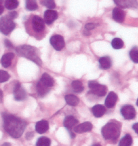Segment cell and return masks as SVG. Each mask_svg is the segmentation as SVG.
Masks as SVG:
<instances>
[{
    "instance_id": "obj_1",
    "label": "cell",
    "mask_w": 138,
    "mask_h": 146,
    "mask_svg": "<svg viewBox=\"0 0 138 146\" xmlns=\"http://www.w3.org/2000/svg\"><path fill=\"white\" fill-rule=\"evenodd\" d=\"M3 127L5 131L13 138L17 139L22 135L27 126L25 120L14 115L3 113Z\"/></svg>"
},
{
    "instance_id": "obj_2",
    "label": "cell",
    "mask_w": 138,
    "mask_h": 146,
    "mask_svg": "<svg viewBox=\"0 0 138 146\" xmlns=\"http://www.w3.org/2000/svg\"><path fill=\"white\" fill-rule=\"evenodd\" d=\"M121 125L117 121H111L107 123L101 129V134L106 140L116 141L120 136Z\"/></svg>"
},
{
    "instance_id": "obj_3",
    "label": "cell",
    "mask_w": 138,
    "mask_h": 146,
    "mask_svg": "<svg viewBox=\"0 0 138 146\" xmlns=\"http://www.w3.org/2000/svg\"><path fill=\"white\" fill-rule=\"evenodd\" d=\"M16 52L19 56L31 60L38 65H41L42 62L38 54V50L36 48L28 45H23L17 47Z\"/></svg>"
},
{
    "instance_id": "obj_4",
    "label": "cell",
    "mask_w": 138,
    "mask_h": 146,
    "mask_svg": "<svg viewBox=\"0 0 138 146\" xmlns=\"http://www.w3.org/2000/svg\"><path fill=\"white\" fill-rule=\"evenodd\" d=\"M16 25L13 20L7 15L0 18V32L5 35H8L15 29Z\"/></svg>"
},
{
    "instance_id": "obj_5",
    "label": "cell",
    "mask_w": 138,
    "mask_h": 146,
    "mask_svg": "<svg viewBox=\"0 0 138 146\" xmlns=\"http://www.w3.org/2000/svg\"><path fill=\"white\" fill-rule=\"evenodd\" d=\"M88 86L91 92L100 97L105 96L107 92V88L105 85L100 84L94 80L88 82Z\"/></svg>"
},
{
    "instance_id": "obj_6",
    "label": "cell",
    "mask_w": 138,
    "mask_h": 146,
    "mask_svg": "<svg viewBox=\"0 0 138 146\" xmlns=\"http://www.w3.org/2000/svg\"><path fill=\"white\" fill-rule=\"evenodd\" d=\"M120 112L123 118L126 120H132L136 116V111L133 106L125 105L121 107Z\"/></svg>"
},
{
    "instance_id": "obj_7",
    "label": "cell",
    "mask_w": 138,
    "mask_h": 146,
    "mask_svg": "<svg viewBox=\"0 0 138 146\" xmlns=\"http://www.w3.org/2000/svg\"><path fill=\"white\" fill-rule=\"evenodd\" d=\"M50 43L55 50L58 51H61L64 48L65 45L64 37L59 35L53 36L50 38Z\"/></svg>"
},
{
    "instance_id": "obj_8",
    "label": "cell",
    "mask_w": 138,
    "mask_h": 146,
    "mask_svg": "<svg viewBox=\"0 0 138 146\" xmlns=\"http://www.w3.org/2000/svg\"><path fill=\"white\" fill-rule=\"evenodd\" d=\"M78 122H79L78 120L73 115H68L64 119V126L69 131V134L72 138H74L75 135L72 131H71L72 128L75 126H76V125L78 123Z\"/></svg>"
},
{
    "instance_id": "obj_9",
    "label": "cell",
    "mask_w": 138,
    "mask_h": 146,
    "mask_svg": "<svg viewBox=\"0 0 138 146\" xmlns=\"http://www.w3.org/2000/svg\"><path fill=\"white\" fill-rule=\"evenodd\" d=\"M13 95L16 101H23L26 99V92L19 82H17L15 84L13 90Z\"/></svg>"
},
{
    "instance_id": "obj_10",
    "label": "cell",
    "mask_w": 138,
    "mask_h": 146,
    "mask_svg": "<svg viewBox=\"0 0 138 146\" xmlns=\"http://www.w3.org/2000/svg\"><path fill=\"white\" fill-rule=\"evenodd\" d=\"M32 27L36 33H41L45 28L44 21L39 16H34L32 19Z\"/></svg>"
},
{
    "instance_id": "obj_11",
    "label": "cell",
    "mask_w": 138,
    "mask_h": 146,
    "mask_svg": "<svg viewBox=\"0 0 138 146\" xmlns=\"http://www.w3.org/2000/svg\"><path fill=\"white\" fill-rule=\"evenodd\" d=\"M58 17L57 11L53 10H47L44 14V22L48 25H52Z\"/></svg>"
},
{
    "instance_id": "obj_12",
    "label": "cell",
    "mask_w": 138,
    "mask_h": 146,
    "mask_svg": "<svg viewBox=\"0 0 138 146\" xmlns=\"http://www.w3.org/2000/svg\"><path fill=\"white\" fill-rule=\"evenodd\" d=\"M118 100V96L114 92H111L109 93L108 96L105 99V104L106 107L108 108H113Z\"/></svg>"
},
{
    "instance_id": "obj_13",
    "label": "cell",
    "mask_w": 138,
    "mask_h": 146,
    "mask_svg": "<svg viewBox=\"0 0 138 146\" xmlns=\"http://www.w3.org/2000/svg\"><path fill=\"white\" fill-rule=\"evenodd\" d=\"M93 128L92 124L89 122H84L74 128V131L75 133L82 134L85 132L90 131Z\"/></svg>"
},
{
    "instance_id": "obj_14",
    "label": "cell",
    "mask_w": 138,
    "mask_h": 146,
    "mask_svg": "<svg viewBox=\"0 0 138 146\" xmlns=\"http://www.w3.org/2000/svg\"><path fill=\"white\" fill-rule=\"evenodd\" d=\"M112 16L113 20L117 22L123 23L125 21L126 14L122 9L120 8H115L113 10Z\"/></svg>"
},
{
    "instance_id": "obj_15",
    "label": "cell",
    "mask_w": 138,
    "mask_h": 146,
    "mask_svg": "<svg viewBox=\"0 0 138 146\" xmlns=\"http://www.w3.org/2000/svg\"><path fill=\"white\" fill-rule=\"evenodd\" d=\"M114 3L121 8H135L138 5L137 1H125V0H116L114 1Z\"/></svg>"
},
{
    "instance_id": "obj_16",
    "label": "cell",
    "mask_w": 138,
    "mask_h": 146,
    "mask_svg": "<svg viewBox=\"0 0 138 146\" xmlns=\"http://www.w3.org/2000/svg\"><path fill=\"white\" fill-rule=\"evenodd\" d=\"M49 123L46 120H41L38 121L35 125V130L40 134H44L49 129Z\"/></svg>"
},
{
    "instance_id": "obj_17",
    "label": "cell",
    "mask_w": 138,
    "mask_h": 146,
    "mask_svg": "<svg viewBox=\"0 0 138 146\" xmlns=\"http://www.w3.org/2000/svg\"><path fill=\"white\" fill-rule=\"evenodd\" d=\"M36 91L38 96L40 97H44L50 91V88L46 86L40 80L36 85Z\"/></svg>"
},
{
    "instance_id": "obj_18",
    "label": "cell",
    "mask_w": 138,
    "mask_h": 146,
    "mask_svg": "<svg viewBox=\"0 0 138 146\" xmlns=\"http://www.w3.org/2000/svg\"><path fill=\"white\" fill-rule=\"evenodd\" d=\"M14 54L12 52L7 53L3 55L1 58V64L2 66L5 68L9 67L11 64L12 60L14 58Z\"/></svg>"
},
{
    "instance_id": "obj_19",
    "label": "cell",
    "mask_w": 138,
    "mask_h": 146,
    "mask_svg": "<svg viewBox=\"0 0 138 146\" xmlns=\"http://www.w3.org/2000/svg\"><path fill=\"white\" fill-rule=\"evenodd\" d=\"M100 68L103 70H108L112 66V62L109 56H104L99 59Z\"/></svg>"
},
{
    "instance_id": "obj_20",
    "label": "cell",
    "mask_w": 138,
    "mask_h": 146,
    "mask_svg": "<svg viewBox=\"0 0 138 146\" xmlns=\"http://www.w3.org/2000/svg\"><path fill=\"white\" fill-rule=\"evenodd\" d=\"M106 111V108L101 105H96L92 107V112L93 115L96 117H102Z\"/></svg>"
},
{
    "instance_id": "obj_21",
    "label": "cell",
    "mask_w": 138,
    "mask_h": 146,
    "mask_svg": "<svg viewBox=\"0 0 138 146\" xmlns=\"http://www.w3.org/2000/svg\"><path fill=\"white\" fill-rule=\"evenodd\" d=\"M40 81L48 88H52L54 84V80L48 73H44L42 75Z\"/></svg>"
},
{
    "instance_id": "obj_22",
    "label": "cell",
    "mask_w": 138,
    "mask_h": 146,
    "mask_svg": "<svg viewBox=\"0 0 138 146\" xmlns=\"http://www.w3.org/2000/svg\"><path fill=\"white\" fill-rule=\"evenodd\" d=\"M65 100L67 104L71 106H76L80 102L79 98L73 94H68L65 96Z\"/></svg>"
},
{
    "instance_id": "obj_23",
    "label": "cell",
    "mask_w": 138,
    "mask_h": 146,
    "mask_svg": "<svg viewBox=\"0 0 138 146\" xmlns=\"http://www.w3.org/2000/svg\"><path fill=\"white\" fill-rule=\"evenodd\" d=\"M71 86L74 92L81 93L84 90V87L82 82L80 80H76L72 82Z\"/></svg>"
},
{
    "instance_id": "obj_24",
    "label": "cell",
    "mask_w": 138,
    "mask_h": 146,
    "mask_svg": "<svg viewBox=\"0 0 138 146\" xmlns=\"http://www.w3.org/2000/svg\"><path fill=\"white\" fill-rule=\"evenodd\" d=\"M133 143L132 136L129 134H126L119 141V146H131Z\"/></svg>"
},
{
    "instance_id": "obj_25",
    "label": "cell",
    "mask_w": 138,
    "mask_h": 146,
    "mask_svg": "<svg viewBox=\"0 0 138 146\" xmlns=\"http://www.w3.org/2000/svg\"><path fill=\"white\" fill-rule=\"evenodd\" d=\"M19 5V2L17 0H7L5 3V8L8 10H13L16 9Z\"/></svg>"
},
{
    "instance_id": "obj_26",
    "label": "cell",
    "mask_w": 138,
    "mask_h": 146,
    "mask_svg": "<svg viewBox=\"0 0 138 146\" xmlns=\"http://www.w3.org/2000/svg\"><path fill=\"white\" fill-rule=\"evenodd\" d=\"M25 9L28 11H34L38 9V5L35 0H27L25 1Z\"/></svg>"
},
{
    "instance_id": "obj_27",
    "label": "cell",
    "mask_w": 138,
    "mask_h": 146,
    "mask_svg": "<svg viewBox=\"0 0 138 146\" xmlns=\"http://www.w3.org/2000/svg\"><path fill=\"white\" fill-rule=\"evenodd\" d=\"M51 140L46 136L40 137L38 140L36 146H50Z\"/></svg>"
},
{
    "instance_id": "obj_28",
    "label": "cell",
    "mask_w": 138,
    "mask_h": 146,
    "mask_svg": "<svg viewBox=\"0 0 138 146\" xmlns=\"http://www.w3.org/2000/svg\"><path fill=\"white\" fill-rule=\"evenodd\" d=\"M111 44H112L113 48L114 49H117V50L123 48V45H124L123 40L119 38H114L112 41Z\"/></svg>"
},
{
    "instance_id": "obj_29",
    "label": "cell",
    "mask_w": 138,
    "mask_h": 146,
    "mask_svg": "<svg viewBox=\"0 0 138 146\" xmlns=\"http://www.w3.org/2000/svg\"><path fill=\"white\" fill-rule=\"evenodd\" d=\"M129 56L134 63H138V48L137 47H134L130 51Z\"/></svg>"
},
{
    "instance_id": "obj_30",
    "label": "cell",
    "mask_w": 138,
    "mask_h": 146,
    "mask_svg": "<svg viewBox=\"0 0 138 146\" xmlns=\"http://www.w3.org/2000/svg\"><path fill=\"white\" fill-rule=\"evenodd\" d=\"M41 3L43 5L49 8L50 10L54 9L56 7L55 2L53 0H43L41 1Z\"/></svg>"
},
{
    "instance_id": "obj_31",
    "label": "cell",
    "mask_w": 138,
    "mask_h": 146,
    "mask_svg": "<svg viewBox=\"0 0 138 146\" xmlns=\"http://www.w3.org/2000/svg\"><path fill=\"white\" fill-rule=\"evenodd\" d=\"M10 78V75L7 71L0 70V83L7 82Z\"/></svg>"
},
{
    "instance_id": "obj_32",
    "label": "cell",
    "mask_w": 138,
    "mask_h": 146,
    "mask_svg": "<svg viewBox=\"0 0 138 146\" xmlns=\"http://www.w3.org/2000/svg\"><path fill=\"white\" fill-rule=\"evenodd\" d=\"M7 16L10 18L11 20H14L17 17L18 14L17 13L16 11H13V12H10L9 13H8L7 14Z\"/></svg>"
},
{
    "instance_id": "obj_33",
    "label": "cell",
    "mask_w": 138,
    "mask_h": 146,
    "mask_svg": "<svg viewBox=\"0 0 138 146\" xmlns=\"http://www.w3.org/2000/svg\"><path fill=\"white\" fill-rule=\"evenodd\" d=\"M95 25L94 23H89L85 25V29L88 31L93 29L95 28Z\"/></svg>"
},
{
    "instance_id": "obj_34",
    "label": "cell",
    "mask_w": 138,
    "mask_h": 146,
    "mask_svg": "<svg viewBox=\"0 0 138 146\" xmlns=\"http://www.w3.org/2000/svg\"><path fill=\"white\" fill-rule=\"evenodd\" d=\"M5 46L8 49L13 48V45L11 43V42L8 39H5Z\"/></svg>"
},
{
    "instance_id": "obj_35",
    "label": "cell",
    "mask_w": 138,
    "mask_h": 146,
    "mask_svg": "<svg viewBox=\"0 0 138 146\" xmlns=\"http://www.w3.org/2000/svg\"><path fill=\"white\" fill-rule=\"evenodd\" d=\"M34 135V134L33 132H28L25 134V139L28 140H30L33 138Z\"/></svg>"
},
{
    "instance_id": "obj_36",
    "label": "cell",
    "mask_w": 138,
    "mask_h": 146,
    "mask_svg": "<svg viewBox=\"0 0 138 146\" xmlns=\"http://www.w3.org/2000/svg\"><path fill=\"white\" fill-rule=\"evenodd\" d=\"M132 128H133V130L135 131V133L138 134V123H134L132 126Z\"/></svg>"
},
{
    "instance_id": "obj_37",
    "label": "cell",
    "mask_w": 138,
    "mask_h": 146,
    "mask_svg": "<svg viewBox=\"0 0 138 146\" xmlns=\"http://www.w3.org/2000/svg\"><path fill=\"white\" fill-rule=\"evenodd\" d=\"M3 93L2 91V90L0 89V103L3 102Z\"/></svg>"
},
{
    "instance_id": "obj_38",
    "label": "cell",
    "mask_w": 138,
    "mask_h": 146,
    "mask_svg": "<svg viewBox=\"0 0 138 146\" xmlns=\"http://www.w3.org/2000/svg\"><path fill=\"white\" fill-rule=\"evenodd\" d=\"M3 11H4V7L1 5H0V15L3 13Z\"/></svg>"
},
{
    "instance_id": "obj_39",
    "label": "cell",
    "mask_w": 138,
    "mask_h": 146,
    "mask_svg": "<svg viewBox=\"0 0 138 146\" xmlns=\"http://www.w3.org/2000/svg\"><path fill=\"white\" fill-rule=\"evenodd\" d=\"M1 146H11V144L10 143H8V142H5L3 144H2Z\"/></svg>"
},
{
    "instance_id": "obj_40",
    "label": "cell",
    "mask_w": 138,
    "mask_h": 146,
    "mask_svg": "<svg viewBox=\"0 0 138 146\" xmlns=\"http://www.w3.org/2000/svg\"><path fill=\"white\" fill-rule=\"evenodd\" d=\"M84 35L88 36V35H90V33H89V31L88 30H85V31H84Z\"/></svg>"
},
{
    "instance_id": "obj_41",
    "label": "cell",
    "mask_w": 138,
    "mask_h": 146,
    "mask_svg": "<svg viewBox=\"0 0 138 146\" xmlns=\"http://www.w3.org/2000/svg\"><path fill=\"white\" fill-rule=\"evenodd\" d=\"M102 146L100 144H99V143H95V144H94L93 146Z\"/></svg>"
},
{
    "instance_id": "obj_42",
    "label": "cell",
    "mask_w": 138,
    "mask_h": 146,
    "mask_svg": "<svg viewBox=\"0 0 138 146\" xmlns=\"http://www.w3.org/2000/svg\"><path fill=\"white\" fill-rule=\"evenodd\" d=\"M136 105H137L138 106V99H137V102H136Z\"/></svg>"
},
{
    "instance_id": "obj_43",
    "label": "cell",
    "mask_w": 138,
    "mask_h": 146,
    "mask_svg": "<svg viewBox=\"0 0 138 146\" xmlns=\"http://www.w3.org/2000/svg\"><path fill=\"white\" fill-rule=\"evenodd\" d=\"M3 2V1H0V3H1V2Z\"/></svg>"
}]
</instances>
